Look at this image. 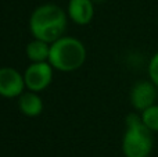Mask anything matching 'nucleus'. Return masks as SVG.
Listing matches in <instances>:
<instances>
[{
	"mask_svg": "<svg viewBox=\"0 0 158 157\" xmlns=\"http://www.w3.org/2000/svg\"><path fill=\"white\" fill-rule=\"evenodd\" d=\"M67 28V15L56 4H42L33 10L29 18V29L35 39L52 45L61 36Z\"/></svg>",
	"mask_w": 158,
	"mask_h": 157,
	"instance_id": "1",
	"label": "nucleus"
},
{
	"mask_svg": "<svg viewBox=\"0 0 158 157\" xmlns=\"http://www.w3.org/2000/svg\"><path fill=\"white\" fill-rule=\"evenodd\" d=\"M86 60V47L79 39L61 36L50 45L49 63L54 70L71 72L81 68Z\"/></svg>",
	"mask_w": 158,
	"mask_h": 157,
	"instance_id": "2",
	"label": "nucleus"
},
{
	"mask_svg": "<svg viewBox=\"0 0 158 157\" xmlns=\"http://www.w3.org/2000/svg\"><path fill=\"white\" fill-rule=\"evenodd\" d=\"M153 132L143 124L140 114L126 117V131L122 138V152L125 157H148L153 152Z\"/></svg>",
	"mask_w": 158,
	"mask_h": 157,
	"instance_id": "3",
	"label": "nucleus"
},
{
	"mask_svg": "<svg viewBox=\"0 0 158 157\" xmlns=\"http://www.w3.org/2000/svg\"><path fill=\"white\" fill-rule=\"evenodd\" d=\"M25 85L29 91L42 92L50 85L53 79V67L49 61L32 63L24 74Z\"/></svg>",
	"mask_w": 158,
	"mask_h": 157,
	"instance_id": "4",
	"label": "nucleus"
},
{
	"mask_svg": "<svg viewBox=\"0 0 158 157\" xmlns=\"http://www.w3.org/2000/svg\"><path fill=\"white\" fill-rule=\"evenodd\" d=\"M24 75L13 67L0 68V96L3 97H19L25 89Z\"/></svg>",
	"mask_w": 158,
	"mask_h": 157,
	"instance_id": "5",
	"label": "nucleus"
},
{
	"mask_svg": "<svg viewBox=\"0 0 158 157\" xmlns=\"http://www.w3.org/2000/svg\"><path fill=\"white\" fill-rule=\"evenodd\" d=\"M158 97V88L151 81H139L131 91V104L135 110L140 111L156 104Z\"/></svg>",
	"mask_w": 158,
	"mask_h": 157,
	"instance_id": "6",
	"label": "nucleus"
},
{
	"mask_svg": "<svg viewBox=\"0 0 158 157\" xmlns=\"http://www.w3.org/2000/svg\"><path fill=\"white\" fill-rule=\"evenodd\" d=\"M68 15L75 24L86 25L93 19L94 6L92 0H69Z\"/></svg>",
	"mask_w": 158,
	"mask_h": 157,
	"instance_id": "7",
	"label": "nucleus"
},
{
	"mask_svg": "<svg viewBox=\"0 0 158 157\" xmlns=\"http://www.w3.org/2000/svg\"><path fill=\"white\" fill-rule=\"evenodd\" d=\"M18 107L21 113L27 117H38L43 110V102L38 92H24L18 97Z\"/></svg>",
	"mask_w": 158,
	"mask_h": 157,
	"instance_id": "8",
	"label": "nucleus"
},
{
	"mask_svg": "<svg viewBox=\"0 0 158 157\" xmlns=\"http://www.w3.org/2000/svg\"><path fill=\"white\" fill-rule=\"evenodd\" d=\"M49 56H50V43H47V42H43L40 39H35V40L29 42L27 45V57L32 63L49 61Z\"/></svg>",
	"mask_w": 158,
	"mask_h": 157,
	"instance_id": "9",
	"label": "nucleus"
},
{
	"mask_svg": "<svg viewBox=\"0 0 158 157\" xmlns=\"http://www.w3.org/2000/svg\"><path fill=\"white\" fill-rule=\"evenodd\" d=\"M142 121L151 132H158V104H153L140 113Z\"/></svg>",
	"mask_w": 158,
	"mask_h": 157,
	"instance_id": "10",
	"label": "nucleus"
},
{
	"mask_svg": "<svg viewBox=\"0 0 158 157\" xmlns=\"http://www.w3.org/2000/svg\"><path fill=\"white\" fill-rule=\"evenodd\" d=\"M147 72H148V78H150V81L158 88V52L154 53L153 57H151L150 61H148Z\"/></svg>",
	"mask_w": 158,
	"mask_h": 157,
	"instance_id": "11",
	"label": "nucleus"
},
{
	"mask_svg": "<svg viewBox=\"0 0 158 157\" xmlns=\"http://www.w3.org/2000/svg\"><path fill=\"white\" fill-rule=\"evenodd\" d=\"M92 2H101V0H92Z\"/></svg>",
	"mask_w": 158,
	"mask_h": 157,
	"instance_id": "12",
	"label": "nucleus"
}]
</instances>
